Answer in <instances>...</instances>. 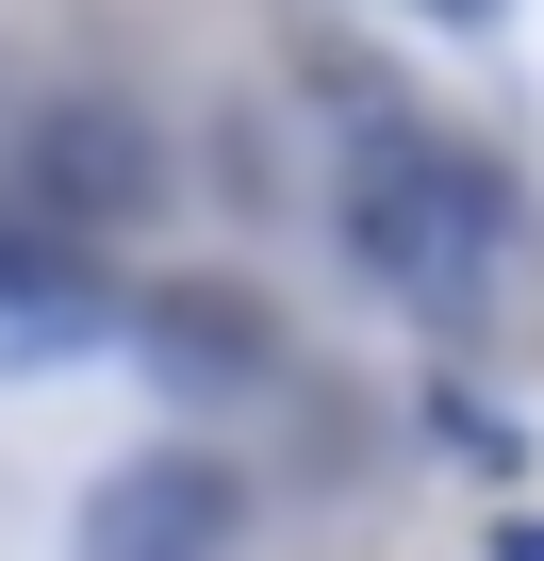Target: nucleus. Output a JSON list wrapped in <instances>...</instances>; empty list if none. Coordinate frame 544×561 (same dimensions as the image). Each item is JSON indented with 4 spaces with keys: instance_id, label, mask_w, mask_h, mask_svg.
Returning a JSON list of instances; mask_svg holds the SVG:
<instances>
[{
    "instance_id": "1",
    "label": "nucleus",
    "mask_w": 544,
    "mask_h": 561,
    "mask_svg": "<svg viewBox=\"0 0 544 561\" xmlns=\"http://www.w3.org/2000/svg\"><path fill=\"white\" fill-rule=\"evenodd\" d=\"M314 100H331V231H347V264L380 298H413V314H478L511 280V182L478 149H445L380 67H331Z\"/></svg>"
},
{
    "instance_id": "2",
    "label": "nucleus",
    "mask_w": 544,
    "mask_h": 561,
    "mask_svg": "<svg viewBox=\"0 0 544 561\" xmlns=\"http://www.w3.org/2000/svg\"><path fill=\"white\" fill-rule=\"evenodd\" d=\"M18 182H34V215H50V231H83V248H100V231H149V215H165V133H149L116 83H67V100L18 133Z\"/></svg>"
},
{
    "instance_id": "3",
    "label": "nucleus",
    "mask_w": 544,
    "mask_h": 561,
    "mask_svg": "<svg viewBox=\"0 0 544 561\" xmlns=\"http://www.w3.org/2000/svg\"><path fill=\"white\" fill-rule=\"evenodd\" d=\"M231 528H247V479L215 462V446H132L100 495H83V561H231Z\"/></svg>"
},
{
    "instance_id": "4",
    "label": "nucleus",
    "mask_w": 544,
    "mask_h": 561,
    "mask_svg": "<svg viewBox=\"0 0 544 561\" xmlns=\"http://www.w3.org/2000/svg\"><path fill=\"white\" fill-rule=\"evenodd\" d=\"M132 347L182 397H264L281 380V314H264L247 280H165V298H132Z\"/></svg>"
},
{
    "instance_id": "5",
    "label": "nucleus",
    "mask_w": 544,
    "mask_h": 561,
    "mask_svg": "<svg viewBox=\"0 0 544 561\" xmlns=\"http://www.w3.org/2000/svg\"><path fill=\"white\" fill-rule=\"evenodd\" d=\"M100 331H116V298H100L83 231L0 215V380H34V364H67V347H100Z\"/></svg>"
},
{
    "instance_id": "6",
    "label": "nucleus",
    "mask_w": 544,
    "mask_h": 561,
    "mask_svg": "<svg viewBox=\"0 0 544 561\" xmlns=\"http://www.w3.org/2000/svg\"><path fill=\"white\" fill-rule=\"evenodd\" d=\"M495 561H544V512H511V528H495Z\"/></svg>"
},
{
    "instance_id": "7",
    "label": "nucleus",
    "mask_w": 544,
    "mask_h": 561,
    "mask_svg": "<svg viewBox=\"0 0 544 561\" xmlns=\"http://www.w3.org/2000/svg\"><path fill=\"white\" fill-rule=\"evenodd\" d=\"M429 18H495V0H429Z\"/></svg>"
}]
</instances>
